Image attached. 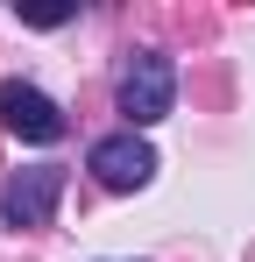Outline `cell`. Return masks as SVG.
<instances>
[{"mask_svg": "<svg viewBox=\"0 0 255 262\" xmlns=\"http://www.w3.org/2000/svg\"><path fill=\"white\" fill-rule=\"evenodd\" d=\"M0 128L14 135V142H64V106L50 99V92H36V85H22V78H7L0 85Z\"/></svg>", "mask_w": 255, "mask_h": 262, "instance_id": "cell-4", "label": "cell"}, {"mask_svg": "<svg viewBox=\"0 0 255 262\" xmlns=\"http://www.w3.org/2000/svg\"><path fill=\"white\" fill-rule=\"evenodd\" d=\"M114 99H121V114H128V128H135V135L156 128L170 106H177V64H170L163 50H135V57L121 64Z\"/></svg>", "mask_w": 255, "mask_h": 262, "instance_id": "cell-1", "label": "cell"}, {"mask_svg": "<svg viewBox=\"0 0 255 262\" xmlns=\"http://www.w3.org/2000/svg\"><path fill=\"white\" fill-rule=\"evenodd\" d=\"M85 170L99 177L107 191H142V184L156 177V149H149V135L121 128V135H99V142H92V156H85Z\"/></svg>", "mask_w": 255, "mask_h": 262, "instance_id": "cell-3", "label": "cell"}, {"mask_svg": "<svg viewBox=\"0 0 255 262\" xmlns=\"http://www.w3.org/2000/svg\"><path fill=\"white\" fill-rule=\"evenodd\" d=\"M57 199H64V170L57 163H29V170H14L0 184V220L22 227V234H36V227H50Z\"/></svg>", "mask_w": 255, "mask_h": 262, "instance_id": "cell-2", "label": "cell"}]
</instances>
